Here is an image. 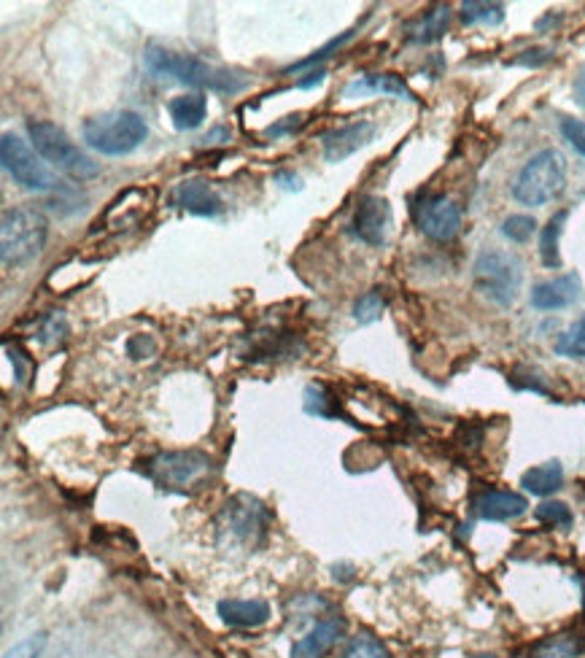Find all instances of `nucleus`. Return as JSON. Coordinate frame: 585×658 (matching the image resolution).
Listing matches in <instances>:
<instances>
[{"label": "nucleus", "mask_w": 585, "mask_h": 658, "mask_svg": "<svg viewBox=\"0 0 585 658\" xmlns=\"http://www.w3.org/2000/svg\"><path fill=\"white\" fill-rule=\"evenodd\" d=\"M143 65L154 79H170L178 84H187V87L197 89H211L219 95H238L243 89L249 87L251 76L238 68H219L192 57V54H178L170 52L165 46L151 44L143 52Z\"/></svg>", "instance_id": "1"}, {"label": "nucleus", "mask_w": 585, "mask_h": 658, "mask_svg": "<svg viewBox=\"0 0 585 658\" xmlns=\"http://www.w3.org/2000/svg\"><path fill=\"white\" fill-rule=\"evenodd\" d=\"M49 222L33 205L9 208L0 222V259L6 267H19L36 259L46 246Z\"/></svg>", "instance_id": "2"}, {"label": "nucleus", "mask_w": 585, "mask_h": 658, "mask_svg": "<svg viewBox=\"0 0 585 658\" xmlns=\"http://www.w3.org/2000/svg\"><path fill=\"white\" fill-rule=\"evenodd\" d=\"M146 135H149V127L143 122V116L135 114V111H127V108L92 116L81 127L84 143L98 154H106V157L133 154L146 141Z\"/></svg>", "instance_id": "3"}, {"label": "nucleus", "mask_w": 585, "mask_h": 658, "mask_svg": "<svg viewBox=\"0 0 585 658\" xmlns=\"http://www.w3.org/2000/svg\"><path fill=\"white\" fill-rule=\"evenodd\" d=\"M27 135L46 162H52L54 168L63 170L76 181H89V178L100 176L98 162L81 152L60 125L46 122V119H33V122H27Z\"/></svg>", "instance_id": "4"}, {"label": "nucleus", "mask_w": 585, "mask_h": 658, "mask_svg": "<svg viewBox=\"0 0 585 658\" xmlns=\"http://www.w3.org/2000/svg\"><path fill=\"white\" fill-rule=\"evenodd\" d=\"M567 187V160L559 149H545L515 176L513 197L521 205H545Z\"/></svg>", "instance_id": "5"}, {"label": "nucleus", "mask_w": 585, "mask_h": 658, "mask_svg": "<svg viewBox=\"0 0 585 658\" xmlns=\"http://www.w3.org/2000/svg\"><path fill=\"white\" fill-rule=\"evenodd\" d=\"M143 470L160 489L187 494L211 478L213 459L203 451H162L151 456Z\"/></svg>", "instance_id": "6"}, {"label": "nucleus", "mask_w": 585, "mask_h": 658, "mask_svg": "<svg viewBox=\"0 0 585 658\" xmlns=\"http://www.w3.org/2000/svg\"><path fill=\"white\" fill-rule=\"evenodd\" d=\"M472 276H475V289L486 300L502 305V308L513 305L518 292H521V262L513 254H505V251H480L475 267H472Z\"/></svg>", "instance_id": "7"}, {"label": "nucleus", "mask_w": 585, "mask_h": 658, "mask_svg": "<svg viewBox=\"0 0 585 658\" xmlns=\"http://www.w3.org/2000/svg\"><path fill=\"white\" fill-rule=\"evenodd\" d=\"M0 160H3V168L9 173L19 187L30 189V192H54L63 184L54 178V173L46 168L41 157H38L30 143L22 141L19 135L14 133H3L0 138Z\"/></svg>", "instance_id": "8"}, {"label": "nucleus", "mask_w": 585, "mask_h": 658, "mask_svg": "<svg viewBox=\"0 0 585 658\" xmlns=\"http://www.w3.org/2000/svg\"><path fill=\"white\" fill-rule=\"evenodd\" d=\"M267 526H270L267 507L249 494L232 497L219 516V534L230 537V543L251 545V548H257L265 540Z\"/></svg>", "instance_id": "9"}, {"label": "nucleus", "mask_w": 585, "mask_h": 658, "mask_svg": "<svg viewBox=\"0 0 585 658\" xmlns=\"http://www.w3.org/2000/svg\"><path fill=\"white\" fill-rule=\"evenodd\" d=\"M416 219L421 232L440 243L453 241L461 230V208L445 195L426 197L424 203L418 205Z\"/></svg>", "instance_id": "10"}, {"label": "nucleus", "mask_w": 585, "mask_h": 658, "mask_svg": "<svg viewBox=\"0 0 585 658\" xmlns=\"http://www.w3.org/2000/svg\"><path fill=\"white\" fill-rule=\"evenodd\" d=\"M354 232L367 246H383L391 232V205L378 195H367L359 200L354 211Z\"/></svg>", "instance_id": "11"}, {"label": "nucleus", "mask_w": 585, "mask_h": 658, "mask_svg": "<svg viewBox=\"0 0 585 658\" xmlns=\"http://www.w3.org/2000/svg\"><path fill=\"white\" fill-rule=\"evenodd\" d=\"M375 138L373 122H354V125L337 127L329 133L321 135V149H324V160L327 162H343L359 149H364L367 143Z\"/></svg>", "instance_id": "12"}, {"label": "nucleus", "mask_w": 585, "mask_h": 658, "mask_svg": "<svg viewBox=\"0 0 585 658\" xmlns=\"http://www.w3.org/2000/svg\"><path fill=\"white\" fill-rule=\"evenodd\" d=\"M173 205L184 208L187 214L208 216V219L222 214V208H224L222 197L216 195V192L211 189V184L203 181V178H189V181H181V184L173 189Z\"/></svg>", "instance_id": "13"}, {"label": "nucleus", "mask_w": 585, "mask_h": 658, "mask_svg": "<svg viewBox=\"0 0 585 658\" xmlns=\"http://www.w3.org/2000/svg\"><path fill=\"white\" fill-rule=\"evenodd\" d=\"M526 507H529L526 497H523V494H515V491L491 489L472 499L475 516L483 518V521H510V518L523 516Z\"/></svg>", "instance_id": "14"}, {"label": "nucleus", "mask_w": 585, "mask_h": 658, "mask_svg": "<svg viewBox=\"0 0 585 658\" xmlns=\"http://www.w3.org/2000/svg\"><path fill=\"white\" fill-rule=\"evenodd\" d=\"M580 300V278L575 273L550 278L545 284H537L532 292V305L537 311H561Z\"/></svg>", "instance_id": "15"}, {"label": "nucleus", "mask_w": 585, "mask_h": 658, "mask_svg": "<svg viewBox=\"0 0 585 658\" xmlns=\"http://www.w3.org/2000/svg\"><path fill=\"white\" fill-rule=\"evenodd\" d=\"M343 632H346V623L340 621V618L316 623L302 640L294 642L292 658H324L329 650L335 648V642L343 637Z\"/></svg>", "instance_id": "16"}, {"label": "nucleus", "mask_w": 585, "mask_h": 658, "mask_svg": "<svg viewBox=\"0 0 585 658\" xmlns=\"http://www.w3.org/2000/svg\"><path fill=\"white\" fill-rule=\"evenodd\" d=\"M216 610L219 618L235 629H257L270 621V605L265 599H222Z\"/></svg>", "instance_id": "17"}, {"label": "nucleus", "mask_w": 585, "mask_h": 658, "mask_svg": "<svg viewBox=\"0 0 585 658\" xmlns=\"http://www.w3.org/2000/svg\"><path fill=\"white\" fill-rule=\"evenodd\" d=\"M391 95V98L410 100L416 103V95L410 92L408 84L394 76V73H373V76H359L346 87V98H362V95Z\"/></svg>", "instance_id": "18"}, {"label": "nucleus", "mask_w": 585, "mask_h": 658, "mask_svg": "<svg viewBox=\"0 0 585 658\" xmlns=\"http://www.w3.org/2000/svg\"><path fill=\"white\" fill-rule=\"evenodd\" d=\"M168 114L173 119V127L187 133V130H197L208 116V98L203 92H189V95H178L168 103Z\"/></svg>", "instance_id": "19"}, {"label": "nucleus", "mask_w": 585, "mask_h": 658, "mask_svg": "<svg viewBox=\"0 0 585 658\" xmlns=\"http://www.w3.org/2000/svg\"><path fill=\"white\" fill-rule=\"evenodd\" d=\"M521 486L534 497H550L564 486V467H561V462L537 464L532 470L523 472Z\"/></svg>", "instance_id": "20"}, {"label": "nucleus", "mask_w": 585, "mask_h": 658, "mask_svg": "<svg viewBox=\"0 0 585 658\" xmlns=\"http://www.w3.org/2000/svg\"><path fill=\"white\" fill-rule=\"evenodd\" d=\"M583 634L564 632L553 634L548 640H542L540 645H534L532 656L529 658H577L583 653Z\"/></svg>", "instance_id": "21"}, {"label": "nucleus", "mask_w": 585, "mask_h": 658, "mask_svg": "<svg viewBox=\"0 0 585 658\" xmlns=\"http://www.w3.org/2000/svg\"><path fill=\"white\" fill-rule=\"evenodd\" d=\"M448 22H451V9H448V6H437V9L426 11L424 17L418 19L416 25L410 27V38H413L416 44H429V41H437V38L445 36Z\"/></svg>", "instance_id": "22"}, {"label": "nucleus", "mask_w": 585, "mask_h": 658, "mask_svg": "<svg viewBox=\"0 0 585 658\" xmlns=\"http://www.w3.org/2000/svg\"><path fill=\"white\" fill-rule=\"evenodd\" d=\"M567 222V211H559V214L553 216L540 232V257L542 265L550 267V270H556L561 267V257H559V238H561V227Z\"/></svg>", "instance_id": "23"}, {"label": "nucleus", "mask_w": 585, "mask_h": 658, "mask_svg": "<svg viewBox=\"0 0 585 658\" xmlns=\"http://www.w3.org/2000/svg\"><path fill=\"white\" fill-rule=\"evenodd\" d=\"M461 22L464 25H502L505 6L502 3H461Z\"/></svg>", "instance_id": "24"}, {"label": "nucleus", "mask_w": 585, "mask_h": 658, "mask_svg": "<svg viewBox=\"0 0 585 658\" xmlns=\"http://www.w3.org/2000/svg\"><path fill=\"white\" fill-rule=\"evenodd\" d=\"M354 36H356V27H354V30H346V33H340V36L332 38V41H327V44L321 46V49H316L311 57H305V60H297V63H292L289 68H284V73L289 76V73H300V71H305V68H313V65L324 63L327 57H332L335 52H340V49H343V46H346Z\"/></svg>", "instance_id": "25"}, {"label": "nucleus", "mask_w": 585, "mask_h": 658, "mask_svg": "<svg viewBox=\"0 0 585 658\" xmlns=\"http://www.w3.org/2000/svg\"><path fill=\"white\" fill-rule=\"evenodd\" d=\"M383 308H386V300H383L381 289H370L364 292L359 300L354 303V319L356 324H373V321L381 319Z\"/></svg>", "instance_id": "26"}, {"label": "nucleus", "mask_w": 585, "mask_h": 658, "mask_svg": "<svg viewBox=\"0 0 585 658\" xmlns=\"http://www.w3.org/2000/svg\"><path fill=\"white\" fill-rule=\"evenodd\" d=\"M556 351L561 356H575V359H585V313L583 319H577L572 327L564 332L556 343Z\"/></svg>", "instance_id": "27"}, {"label": "nucleus", "mask_w": 585, "mask_h": 658, "mask_svg": "<svg viewBox=\"0 0 585 658\" xmlns=\"http://www.w3.org/2000/svg\"><path fill=\"white\" fill-rule=\"evenodd\" d=\"M534 518L545 526H553V529H569L572 526V510H569L564 502H542L537 510H534Z\"/></svg>", "instance_id": "28"}, {"label": "nucleus", "mask_w": 585, "mask_h": 658, "mask_svg": "<svg viewBox=\"0 0 585 658\" xmlns=\"http://www.w3.org/2000/svg\"><path fill=\"white\" fill-rule=\"evenodd\" d=\"M343 658H391L386 645L381 640H375L373 634H356L351 645L346 648Z\"/></svg>", "instance_id": "29"}, {"label": "nucleus", "mask_w": 585, "mask_h": 658, "mask_svg": "<svg viewBox=\"0 0 585 658\" xmlns=\"http://www.w3.org/2000/svg\"><path fill=\"white\" fill-rule=\"evenodd\" d=\"M337 400L332 394L324 389V386H308L305 389V410L311 413V416H321L329 418L337 413Z\"/></svg>", "instance_id": "30"}, {"label": "nucleus", "mask_w": 585, "mask_h": 658, "mask_svg": "<svg viewBox=\"0 0 585 658\" xmlns=\"http://www.w3.org/2000/svg\"><path fill=\"white\" fill-rule=\"evenodd\" d=\"M534 232H537V222H534L532 216H510V219H505L502 222V235H505L507 241L513 243H526L529 238H532Z\"/></svg>", "instance_id": "31"}, {"label": "nucleus", "mask_w": 585, "mask_h": 658, "mask_svg": "<svg viewBox=\"0 0 585 658\" xmlns=\"http://www.w3.org/2000/svg\"><path fill=\"white\" fill-rule=\"evenodd\" d=\"M561 135L567 138L569 146H572L580 157H585V125L580 119L564 116V119H561Z\"/></svg>", "instance_id": "32"}, {"label": "nucleus", "mask_w": 585, "mask_h": 658, "mask_svg": "<svg viewBox=\"0 0 585 658\" xmlns=\"http://www.w3.org/2000/svg\"><path fill=\"white\" fill-rule=\"evenodd\" d=\"M44 645L46 634H33V637H27V640H22L19 645H14L3 658H38L41 656V650H44Z\"/></svg>", "instance_id": "33"}, {"label": "nucleus", "mask_w": 585, "mask_h": 658, "mask_svg": "<svg viewBox=\"0 0 585 658\" xmlns=\"http://www.w3.org/2000/svg\"><path fill=\"white\" fill-rule=\"evenodd\" d=\"M65 335H68V324H65V316L60 311L52 313V316L46 319L44 329H41V340L52 346V343H60Z\"/></svg>", "instance_id": "34"}, {"label": "nucleus", "mask_w": 585, "mask_h": 658, "mask_svg": "<svg viewBox=\"0 0 585 658\" xmlns=\"http://www.w3.org/2000/svg\"><path fill=\"white\" fill-rule=\"evenodd\" d=\"M305 125V119H302V114H294V116H284L281 122H275V125H270L265 130L267 138H281V135H292L297 133L300 127Z\"/></svg>", "instance_id": "35"}, {"label": "nucleus", "mask_w": 585, "mask_h": 658, "mask_svg": "<svg viewBox=\"0 0 585 658\" xmlns=\"http://www.w3.org/2000/svg\"><path fill=\"white\" fill-rule=\"evenodd\" d=\"M550 60V49H529L523 52V57H515L513 65H529V68H537V65L548 63Z\"/></svg>", "instance_id": "36"}, {"label": "nucleus", "mask_w": 585, "mask_h": 658, "mask_svg": "<svg viewBox=\"0 0 585 658\" xmlns=\"http://www.w3.org/2000/svg\"><path fill=\"white\" fill-rule=\"evenodd\" d=\"M275 184H281V189H286V192H300L302 189L300 176H294L289 170H278L275 173Z\"/></svg>", "instance_id": "37"}, {"label": "nucleus", "mask_w": 585, "mask_h": 658, "mask_svg": "<svg viewBox=\"0 0 585 658\" xmlns=\"http://www.w3.org/2000/svg\"><path fill=\"white\" fill-rule=\"evenodd\" d=\"M11 365L17 367V383H25L27 381V362H25V354H22L19 348L11 351Z\"/></svg>", "instance_id": "38"}, {"label": "nucleus", "mask_w": 585, "mask_h": 658, "mask_svg": "<svg viewBox=\"0 0 585 658\" xmlns=\"http://www.w3.org/2000/svg\"><path fill=\"white\" fill-rule=\"evenodd\" d=\"M324 79H327V71H316V73H311L308 79L297 81V89H313V87H319V84Z\"/></svg>", "instance_id": "39"}, {"label": "nucleus", "mask_w": 585, "mask_h": 658, "mask_svg": "<svg viewBox=\"0 0 585 658\" xmlns=\"http://www.w3.org/2000/svg\"><path fill=\"white\" fill-rule=\"evenodd\" d=\"M224 141H230V130H227V127H216L213 133H208L203 138L205 146H211V143H224Z\"/></svg>", "instance_id": "40"}, {"label": "nucleus", "mask_w": 585, "mask_h": 658, "mask_svg": "<svg viewBox=\"0 0 585 658\" xmlns=\"http://www.w3.org/2000/svg\"><path fill=\"white\" fill-rule=\"evenodd\" d=\"M577 100L585 106V71L580 73V79H577Z\"/></svg>", "instance_id": "41"}, {"label": "nucleus", "mask_w": 585, "mask_h": 658, "mask_svg": "<svg viewBox=\"0 0 585 658\" xmlns=\"http://www.w3.org/2000/svg\"><path fill=\"white\" fill-rule=\"evenodd\" d=\"M470 658H499V656H494V653H478V656H470Z\"/></svg>", "instance_id": "42"}]
</instances>
